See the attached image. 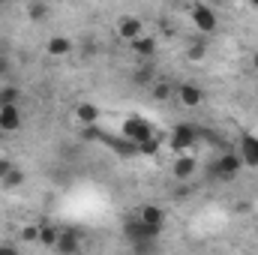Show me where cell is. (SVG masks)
I'll use <instances>...</instances> for the list:
<instances>
[{
    "instance_id": "obj_1",
    "label": "cell",
    "mask_w": 258,
    "mask_h": 255,
    "mask_svg": "<svg viewBox=\"0 0 258 255\" xmlns=\"http://www.w3.org/2000/svg\"><path fill=\"white\" fill-rule=\"evenodd\" d=\"M201 138H204V129L201 126H195V123H177V126L171 129V135H168V147L174 150V156H180V153H189Z\"/></svg>"
},
{
    "instance_id": "obj_2",
    "label": "cell",
    "mask_w": 258,
    "mask_h": 255,
    "mask_svg": "<svg viewBox=\"0 0 258 255\" xmlns=\"http://www.w3.org/2000/svg\"><path fill=\"white\" fill-rule=\"evenodd\" d=\"M240 171H243V162H240V156H237L234 150H225L222 156H216V159L207 165V174H210L213 180H222V183H231Z\"/></svg>"
},
{
    "instance_id": "obj_3",
    "label": "cell",
    "mask_w": 258,
    "mask_h": 255,
    "mask_svg": "<svg viewBox=\"0 0 258 255\" xmlns=\"http://www.w3.org/2000/svg\"><path fill=\"white\" fill-rule=\"evenodd\" d=\"M159 234H162V228H150V225H144V222L138 219V213H132V216L123 219V237L129 240V246L144 243V240H159Z\"/></svg>"
},
{
    "instance_id": "obj_4",
    "label": "cell",
    "mask_w": 258,
    "mask_h": 255,
    "mask_svg": "<svg viewBox=\"0 0 258 255\" xmlns=\"http://www.w3.org/2000/svg\"><path fill=\"white\" fill-rule=\"evenodd\" d=\"M123 138H129L132 144H144V141H150L153 138V126H150V120L147 117H141V114H132L123 120Z\"/></svg>"
},
{
    "instance_id": "obj_5",
    "label": "cell",
    "mask_w": 258,
    "mask_h": 255,
    "mask_svg": "<svg viewBox=\"0 0 258 255\" xmlns=\"http://www.w3.org/2000/svg\"><path fill=\"white\" fill-rule=\"evenodd\" d=\"M174 96H177V102H180L183 108H201V102H204V87L195 84V81H180V84L174 87Z\"/></svg>"
},
{
    "instance_id": "obj_6",
    "label": "cell",
    "mask_w": 258,
    "mask_h": 255,
    "mask_svg": "<svg viewBox=\"0 0 258 255\" xmlns=\"http://www.w3.org/2000/svg\"><path fill=\"white\" fill-rule=\"evenodd\" d=\"M189 15H192V24H195V30L198 33H213L216 30V12H213V6H207V3H195L192 9H189Z\"/></svg>"
},
{
    "instance_id": "obj_7",
    "label": "cell",
    "mask_w": 258,
    "mask_h": 255,
    "mask_svg": "<svg viewBox=\"0 0 258 255\" xmlns=\"http://www.w3.org/2000/svg\"><path fill=\"white\" fill-rule=\"evenodd\" d=\"M195 171H198V159H195L192 153H180V156H174V162H171V174H174V180H180V183H186V180H192Z\"/></svg>"
},
{
    "instance_id": "obj_8",
    "label": "cell",
    "mask_w": 258,
    "mask_h": 255,
    "mask_svg": "<svg viewBox=\"0 0 258 255\" xmlns=\"http://www.w3.org/2000/svg\"><path fill=\"white\" fill-rule=\"evenodd\" d=\"M57 255H78L81 252V231L78 228H60V237H57Z\"/></svg>"
},
{
    "instance_id": "obj_9",
    "label": "cell",
    "mask_w": 258,
    "mask_h": 255,
    "mask_svg": "<svg viewBox=\"0 0 258 255\" xmlns=\"http://www.w3.org/2000/svg\"><path fill=\"white\" fill-rule=\"evenodd\" d=\"M237 156H240V162H243V165H249V168H258V135H252V132L240 135V144H237Z\"/></svg>"
},
{
    "instance_id": "obj_10",
    "label": "cell",
    "mask_w": 258,
    "mask_h": 255,
    "mask_svg": "<svg viewBox=\"0 0 258 255\" xmlns=\"http://www.w3.org/2000/svg\"><path fill=\"white\" fill-rule=\"evenodd\" d=\"M117 36L126 39V42H135L138 36H144V21L138 15H123L117 21Z\"/></svg>"
},
{
    "instance_id": "obj_11",
    "label": "cell",
    "mask_w": 258,
    "mask_h": 255,
    "mask_svg": "<svg viewBox=\"0 0 258 255\" xmlns=\"http://www.w3.org/2000/svg\"><path fill=\"white\" fill-rule=\"evenodd\" d=\"M24 123V117H21V108L18 105H6V108H0V132H18Z\"/></svg>"
},
{
    "instance_id": "obj_12",
    "label": "cell",
    "mask_w": 258,
    "mask_h": 255,
    "mask_svg": "<svg viewBox=\"0 0 258 255\" xmlns=\"http://www.w3.org/2000/svg\"><path fill=\"white\" fill-rule=\"evenodd\" d=\"M138 219H141L144 225H150V228H165V210H162L159 204H144V207H138Z\"/></svg>"
},
{
    "instance_id": "obj_13",
    "label": "cell",
    "mask_w": 258,
    "mask_h": 255,
    "mask_svg": "<svg viewBox=\"0 0 258 255\" xmlns=\"http://www.w3.org/2000/svg\"><path fill=\"white\" fill-rule=\"evenodd\" d=\"M75 120H78L81 126L93 129L96 120H99V108H96L93 102H78V105H75Z\"/></svg>"
},
{
    "instance_id": "obj_14",
    "label": "cell",
    "mask_w": 258,
    "mask_h": 255,
    "mask_svg": "<svg viewBox=\"0 0 258 255\" xmlns=\"http://www.w3.org/2000/svg\"><path fill=\"white\" fill-rule=\"evenodd\" d=\"M129 48H132L141 60H153V57H156V39H153V36H138L135 42H129Z\"/></svg>"
},
{
    "instance_id": "obj_15",
    "label": "cell",
    "mask_w": 258,
    "mask_h": 255,
    "mask_svg": "<svg viewBox=\"0 0 258 255\" xmlns=\"http://www.w3.org/2000/svg\"><path fill=\"white\" fill-rule=\"evenodd\" d=\"M132 81H135L138 87H150V84L156 81V63H153V60H144V63L132 72Z\"/></svg>"
},
{
    "instance_id": "obj_16",
    "label": "cell",
    "mask_w": 258,
    "mask_h": 255,
    "mask_svg": "<svg viewBox=\"0 0 258 255\" xmlns=\"http://www.w3.org/2000/svg\"><path fill=\"white\" fill-rule=\"evenodd\" d=\"M45 51H48L51 57H66V54L72 51V39H69V36H51V39L45 42Z\"/></svg>"
},
{
    "instance_id": "obj_17",
    "label": "cell",
    "mask_w": 258,
    "mask_h": 255,
    "mask_svg": "<svg viewBox=\"0 0 258 255\" xmlns=\"http://www.w3.org/2000/svg\"><path fill=\"white\" fill-rule=\"evenodd\" d=\"M150 93H153V99H156V102H168V99L174 96V84H171V81H165V78H156V81L150 84Z\"/></svg>"
},
{
    "instance_id": "obj_18",
    "label": "cell",
    "mask_w": 258,
    "mask_h": 255,
    "mask_svg": "<svg viewBox=\"0 0 258 255\" xmlns=\"http://www.w3.org/2000/svg\"><path fill=\"white\" fill-rule=\"evenodd\" d=\"M57 237H60V228L57 225H39V243L42 246H48V249H54L57 246Z\"/></svg>"
},
{
    "instance_id": "obj_19",
    "label": "cell",
    "mask_w": 258,
    "mask_h": 255,
    "mask_svg": "<svg viewBox=\"0 0 258 255\" xmlns=\"http://www.w3.org/2000/svg\"><path fill=\"white\" fill-rule=\"evenodd\" d=\"M18 99H21V87H18V84H3V87H0V108L18 105Z\"/></svg>"
},
{
    "instance_id": "obj_20",
    "label": "cell",
    "mask_w": 258,
    "mask_h": 255,
    "mask_svg": "<svg viewBox=\"0 0 258 255\" xmlns=\"http://www.w3.org/2000/svg\"><path fill=\"white\" fill-rule=\"evenodd\" d=\"M48 12H51V9H48V3H42V0H33V3L27 6V18H30V21H45Z\"/></svg>"
},
{
    "instance_id": "obj_21",
    "label": "cell",
    "mask_w": 258,
    "mask_h": 255,
    "mask_svg": "<svg viewBox=\"0 0 258 255\" xmlns=\"http://www.w3.org/2000/svg\"><path fill=\"white\" fill-rule=\"evenodd\" d=\"M0 183H3V189H18V186H24V171H21L18 165H12V171H9Z\"/></svg>"
},
{
    "instance_id": "obj_22",
    "label": "cell",
    "mask_w": 258,
    "mask_h": 255,
    "mask_svg": "<svg viewBox=\"0 0 258 255\" xmlns=\"http://www.w3.org/2000/svg\"><path fill=\"white\" fill-rule=\"evenodd\" d=\"M186 57H189L192 63H201V60L207 57V45H204V39H195L192 45H189V51H186Z\"/></svg>"
},
{
    "instance_id": "obj_23",
    "label": "cell",
    "mask_w": 258,
    "mask_h": 255,
    "mask_svg": "<svg viewBox=\"0 0 258 255\" xmlns=\"http://www.w3.org/2000/svg\"><path fill=\"white\" fill-rule=\"evenodd\" d=\"M159 144H162V141H159V138L153 135L150 141H144V144H138V156H156V153H159Z\"/></svg>"
},
{
    "instance_id": "obj_24",
    "label": "cell",
    "mask_w": 258,
    "mask_h": 255,
    "mask_svg": "<svg viewBox=\"0 0 258 255\" xmlns=\"http://www.w3.org/2000/svg\"><path fill=\"white\" fill-rule=\"evenodd\" d=\"M156 249H159V240H144V243H135L132 246L135 255H156Z\"/></svg>"
},
{
    "instance_id": "obj_25",
    "label": "cell",
    "mask_w": 258,
    "mask_h": 255,
    "mask_svg": "<svg viewBox=\"0 0 258 255\" xmlns=\"http://www.w3.org/2000/svg\"><path fill=\"white\" fill-rule=\"evenodd\" d=\"M18 237H21L24 243H39V225H24Z\"/></svg>"
},
{
    "instance_id": "obj_26",
    "label": "cell",
    "mask_w": 258,
    "mask_h": 255,
    "mask_svg": "<svg viewBox=\"0 0 258 255\" xmlns=\"http://www.w3.org/2000/svg\"><path fill=\"white\" fill-rule=\"evenodd\" d=\"M12 72V60H9V54H0V78H6Z\"/></svg>"
},
{
    "instance_id": "obj_27",
    "label": "cell",
    "mask_w": 258,
    "mask_h": 255,
    "mask_svg": "<svg viewBox=\"0 0 258 255\" xmlns=\"http://www.w3.org/2000/svg\"><path fill=\"white\" fill-rule=\"evenodd\" d=\"M9 171H12V162H9V159H0V180H3Z\"/></svg>"
},
{
    "instance_id": "obj_28",
    "label": "cell",
    "mask_w": 258,
    "mask_h": 255,
    "mask_svg": "<svg viewBox=\"0 0 258 255\" xmlns=\"http://www.w3.org/2000/svg\"><path fill=\"white\" fill-rule=\"evenodd\" d=\"M0 255H18V249L12 243H0Z\"/></svg>"
},
{
    "instance_id": "obj_29",
    "label": "cell",
    "mask_w": 258,
    "mask_h": 255,
    "mask_svg": "<svg viewBox=\"0 0 258 255\" xmlns=\"http://www.w3.org/2000/svg\"><path fill=\"white\" fill-rule=\"evenodd\" d=\"M189 195H192V189H189V186H180V189L174 192V198H189Z\"/></svg>"
},
{
    "instance_id": "obj_30",
    "label": "cell",
    "mask_w": 258,
    "mask_h": 255,
    "mask_svg": "<svg viewBox=\"0 0 258 255\" xmlns=\"http://www.w3.org/2000/svg\"><path fill=\"white\" fill-rule=\"evenodd\" d=\"M252 69H255V72H258V48H255V51H252Z\"/></svg>"
},
{
    "instance_id": "obj_31",
    "label": "cell",
    "mask_w": 258,
    "mask_h": 255,
    "mask_svg": "<svg viewBox=\"0 0 258 255\" xmlns=\"http://www.w3.org/2000/svg\"><path fill=\"white\" fill-rule=\"evenodd\" d=\"M78 255H96V252H78Z\"/></svg>"
}]
</instances>
